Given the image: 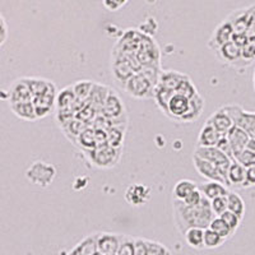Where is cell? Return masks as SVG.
<instances>
[{
	"label": "cell",
	"instance_id": "1",
	"mask_svg": "<svg viewBox=\"0 0 255 255\" xmlns=\"http://www.w3.org/2000/svg\"><path fill=\"white\" fill-rule=\"evenodd\" d=\"M172 211L175 226L181 235L191 227L207 229L211 221L216 217L211 209V202L204 197L202 198L200 203L194 207L186 206L183 200L172 199Z\"/></svg>",
	"mask_w": 255,
	"mask_h": 255
},
{
	"label": "cell",
	"instance_id": "2",
	"mask_svg": "<svg viewBox=\"0 0 255 255\" xmlns=\"http://www.w3.org/2000/svg\"><path fill=\"white\" fill-rule=\"evenodd\" d=\"M111 72H113L114 81L122 90H124L125 83L133 74H135L140 69V64L135 58L129 55H124L120 52L113 51L111 54Z\"/></svg>",
	"mask_w": 255,
	"mask_h": 255
},
{
	"label": "cell",
	"instance_id": "3",
	"mask_svg": "<svg viewBox=\"0 0 255 255\" xmlns=\"http://www.w3.org/2000/svg\"><path fill=\"white\" fill-rule=\"evenodd\" d=\"M86 157L90 159L92 166L100 170H110L120 162L123 154V147L115 148L106 144L102 147H96L88 152H84Z\"/></svg>",
	"mask_w": 255,
	"mask_h": 255
},
{
	"label": "cell",
	"instance_id": "4",
	"mask_svg": "<svg viewBox=\"0 0 255 255\" xmlns=\"http://www.w3.org/2000/svg\"><path fill=\"white\" fill-rule=\"evenodd\" d=\"M156 83L143 74L140 70L133 74L124 86V91L135 100H148L153 99V92Z\"/></svg>",
	"mask_w": 255,
	"mask_h": 255
},
{
	"label": "cell",
	"instance_id": "5",
	"mask_svg": "<svg viewBox=\"0 0 255 255\" xmlns=\"http://www.w3.org/2000/svg\"><path fill=\"white\" fill-rule=\"evenodd\" d=\"M28 181L33 185L46 188L51 185L56 176V168L51 163L44 162V161H36L28 167L26 172Z\"/></svg>",
	"mask_w": 255,
	"mask_h": 255
},
{
	"label": "cell",
	"instance_id": "6",
	"mask_svg": "<svg viewBox=\"0 0 255 255\" xmlns=\"http://www.w3.org/2000/svg\"><path fill=\"white\" fill-rule=\"evenodd\" d=\"M56 95H58V90H56V87H54L47 92L40 96H35L32 99V104H33L38 120L49 116L56 108Z\"/></svg>",
	"mask_w": 255,
	"mask_h": 255
},
{
	"label": "cell",
	"instance_id": "7",
	"mask_svg": "<svg viewBox=\"0 0 255 255\" xmlns=\"http://www.w3.org/2000/svg\"><path fill=\"white\" fill-rule=\"evenodd\" d=\"M216 56L223 64L231 65V67L240 68L241 64V47L234 41H229L226 44H223L220 49L215 51Z\"/></svg>",
	"mask_w": 255,
	"mask_h": 255
},
{
	"label": "cell",
	"instance_id": "8",
	"mask_svg": "<svg viewBox=\"0 0 255 255\" xmlns=\"http://www.w3.org/2000/svg\"><path fill=\"white\" fill-rule=\"evenodd\" d=\"M101 114L104 116H106V118H110V119H118V118L128 115L127 110H125L124 102L122 101L119 95L114 90H111V88L109 91L108 97H106V100L104 102Z\"/></svg>",
	"mask_w": 255,
	"mask_h": 255
},
{
	"label": "cell",
	"instance_id": "9",
	"mask_svg": "<svg viewBox=\"0 0 255 255\" xmlns=\"http://www.w3.org/2000/svg\"><path fill=\"white\" fill-rule=\"evenodd\" d=\"M123 235L113 232H97V252L101 255H113L118 253Z\"/></svg>",
	"mask_w": 255,
	"mask_h": 255
},
{
	"label": "cell",
	"instance_id": "10",
	"mask_svg": "<svg viewBox=\"0 0 255 255\" xmlns=\"http://www.w3.org/2000/svg\"><path fill=\"white\" fill-rule=\"evenodd\" d=\"M151 199V188L143 184H131L125 190V200L130 206L139 207L148 203Z\"/></svg>",
	"mask_w": 255,
	"mask_h": 255
},
{
	"label": "cell",
	"instance_id": "11",
	"mask_svg": "<svg viewBox=\"0 0 255 255\" xmlns=\"http://www.w3.org/2000/svg\"><path fill=\"white\" fill-rule=\"evenodd\" d=\"M232 35H234V29H232L231 23L229 22V19H225L222 23L218 24L216 27V29L213 31V35L211 36L208 41V47L213 51H216L217 49H220L223 44H226L229 41H231Z\"/></svg>",
	"mask_w": 255,
	"mask_h": 255
},
{
	"label": "cell",
	"instance_id": "12",
	"mask_svg": "<svg viewBox=\"0 0 255 255\" xmlns=\"http://www.w3.org/2000/svg\"><path fill=\"white\" fill-rule=\"evenodd\" d=\"M189 100L188 97L183 95H179V93L175 92L172 95V97L170 99L167 105V110H166L165 115L167 116L168 119L174 120V122L179 123L180 119L185 115V113L188 111L189 108Z\"/></svg>",
	"mask_w": 255,
	"mask_h": 255
},
{
	"label": "cell",
	"instance_id": "13",
	"mask_svg": "<svg viewBox=\"0 0 255 255\" xmlns=\"http://www.w3.org/2000/svg\"><path fill=\"white\" fill-rule=\"evenodd\" d=\"M32 101V93L28 87L26 77L18 78L17 81L10 84L8 93V102L14 104V102H26Z\"/></svg>",
	"mask_w": 255,
	"mask_h": 255
},
{
	"label": "cell",
	"instance_id": "14",
	"mask_svg": "<svg viewBox=\"0 0 255 255\" xmlns=\"http://www.w3.org/2000/svg\"><path fill=\"white\" fill-rule=\"evenodd\" d=\"M193 165H194L195 170L200 176H203L204 179L212 180V181H220V183L225 184L222 176L220 175L217 166L215 163L209 162L207 159L200 158V157L193 154ZM229 188V186H227Z\"/></svg>",
	"mask_w": 255,
	"mask_h": 255
},
{
	"label": "cell",
	"instance_id": "15",
	"mask_svg": "<svg viewBox=\"0 0 255 255\" xmlns=\"http://www.w3.org/2000/svg\"><path fill=\"white\" fill-rule=\"evenodd\" d=\"M226 138L230 143V147H231L232 156L238 154L239 152H241L243 149L247 148L248 140H249V134L244 130L243 128L238 127V125H234V127L227 131Z\"/></svg>",
	"mask_w": 255,
	"mask_h": 255
},
{
	"label": "cell",
	"instance_id": "16",
	"mask_svg": "<svg viewBox=\"0 0 255 255\" xmlns=\"http://www.w3.org/2000/svg\"><path fill=\"white\" fill-rule=\"evenodd\" d=\"M206 123L211 124L212 127L215 128L216 130H217L220 134H222V135H226L227 131H229L234 125H235L234 124V122H232L231 116L226 113V110L223 109V106L222 108L217 109L215 113L212 114L208 119H207Z\"/></svg>",
	"mask_w": 255,
	"mask_h": 255
},
{
	"label": "cell",
	"instance_id": "17",
	"mask_svg": "<svg viewBox=\"0 0 255 255\" xmlns=\"http://www.w3.org/2000/svg\"><path fill=\"white\" fill-rule=\"evenodd\" d=\"M204 110V99L200 93H197L194 97L189 100V108L185 115L180 119L179 123L186 124V123H194L199 119Z\"/></svg>",
	"mask_w": 255,
	"mask_h": 255
},
{
	"label": "cell",
	"instance_id": "18",
	"mask_svg": "<svg viewBox=\"0 0 255 255\" xmlns=\"http://www.w3.org/2000/svg\"><path fill=\"white\" fill-rule=\"evenodd\" d=\"M109 91L110 88L104 86L101 83H93L92 91H91L90 96H88V100L86 104L90 105L91 108L96 111V113L101 114L102 106H104V102L106 100L109 95Z\"/></svg>",
	"mask_w": 255,
	"mask_h": 255
},
{
	"label": "cell",
	"instance_id": "19",
	"mask_svg": "<svg viewBox=\"0 0 255 255\" xmlns=\"http://www.w3.org/2000/svg\"><path fill=\"white\" fill-rule=\"evenodd\" d=\"M222 134L218 133L215 128L208 123H204L199 135H198L197 147H216Z\"/></svg>",
	"mask_w": 255,
	"mask_h": 255
},
{
	"label": "cell",
	"instance_id": "20",
	"mask_svg": "<svg viewBox=\"0 0 255 255\" xmlns=\"http://www.w3.org/2000/svg\"><path fill=\"white\" fill-rule=\"evenodd\" d=\"M9 106H10V110L18 119L24 120V122H36V120H38L32 101L14 102V104H9Z\"/></svg>",
	"mask_w": 255,
	"mask_h": 255
},
{
	"label": "cell",
	"instance_id": "21",
	"mask_svg": "<svg viewBox=\"0 0 255 255\" xmlns=\"http://www.w3.org/2000/svg\"><path fill=\"white\" fill-rule=\"evenodd\" d=\"M198 189L200 190L202 195L204 198H207L208 200L215 199L217 197H223V195H227L229 193V188H227L225 184L220 183V181H207V183L202 184L200 186H198Z\"/></svg>",
	"mask_w": 255,
	"mask_h": 255
},
{
	"label": "cell",
	"instance_id": "22",
	"mask_svg": "<svg viewBox=\"0 0 255 255\" xmlns=\"http://www.w3.org/2000/svg\"><path fill=\"white\" fill-rule=\"evenodd\" d=\"M185 76L186 74L176 72V70H161L158 77V82H157V86L167 88V90L175 91V88L179 86L180 82L185 78Z\"/></svg>",
	"mask_w": 255,
	"mask_h": 255
},
{
	"label": "cell",
	"instance_id": "23",
	"mask_svg": "<svg viewBox=\"0 0 255 255\" xmlns=\"http://www.w3.org/2000/svg\"><path fill=\"white\" fill-rule=\"evenodd\" d=\"M59 127L61 128V130H63V133L65 134V136H67L68 139H69L73 144L76 145L77 138H78L79 134H81L86 128L90 127V125L86 124V123L82 122V120L77 119V118H73L69 122L64 123V124L59 125Z\"/></svg>",
	"mask_w": 255,
	"mask_h": 255
},
{
	"label": "cell",
	"instance_id": "24",
	"mask_svg": "<svg viewBox=\"0 0 255 255\" xmlns=\"http://www.w3.org/2000/svg\"><path fill=\"white\" fill-rule=\"evenodd\" d=\"M96 253H97V232L84 238L68 253V255H95Z\"/></svg>",
	"mask_w": 255,
	"mask_h": 255
},
{
	"label": "cell",
	"instance_id": "25",
	"mask_svg": "<svg viewBox=\"0 0 255 255\" xmlns=\"http://www.w3.org/2000/svg\"><path fill=\"white\" fill-rule=\"evenodd\" d=\"M185 243L188 247L195 250H203L204 249V229L200 227H191L188 229L184 234Z\"/></svg>",
	"mask_w": 255,
	"mask_h": 255
},
{
	"label": "cell",
	"instance_id": "26",
	"mask_svg": "<svg viewBox=\"0 0 255 255\" xmlns=\"http://www.w3.org/2000/svg\"><path fill=\"white\" fill-rule=\"evenodd\" d=\"M128 124H118L109 128L106 130L108 134V144L115 148H122L124 143L125 135H127Z\"/></svg>",
	"mask_w": 255,
	"mask_h": 255
},
{
	"label": "cell",
	"instance_id": "27",
	"mask_svg": "<svg viewBox=\"0 0 255 255\" xmlns=\"http://www.w3.org/2000/svg\"><path fill=\"white\" fill-rule=\"evenodd\" d=\"M245 175H247V168L241 166L236 161H232L227 171V180H229L230 186H241L243 188L245 183Z\"/></svg>",
	"mask_w": 255,
	"mask_h": 255
},
{
	"label": "cell",
	"instance_id": "28",
	"mask_svg": "<svg viewBox=\"0 0 255 255\" xmlns=\"http://www.w3.org/2000/svg\"><path fill=\"white\" fill-rule=\"evenodd\" d=\"M245 209L247 207H245V202L241 195L235 191H229L227 193V211H231L232 213H235L238 217L243 220L245 216Z\"/></svg>",
	"mask_w": 255,
	"mask_h": 255
},
{
	"label": "cell",
	"instance_id": "29",
	"mask_svg": "<svg viewBox=\"0 0 255 255\" xmlns=\"http://www.w3.org/2000/svg\"><path fill=\"white\" fill-rule=\"evenodd\" d=\"M77 147L81 149L82 152H88L93 148H96V139H95V129L92 127H87L82 131L77 138L76 142Z\"/></svg>",
	"mask_w": 255,
	"mask_h": 255
},
{
	"label": "cell",
	"instance_id": "30",
	"mask_svg": "<svg viewBox=\"0 0 255 255\" xmlns=\"http://www.w3.org/2000/svg\"><path fill=\"white\" fill-rule=\"evenodd\" d=\"M198 188L197 184L194 181L188 179H183L177 181L174 186V190H172V199H179L184 200L191 191L195 190Z\"/></svg>",
	"mask_w": 255,
	"mask_h": 255
},
{
	"label": "cell",
	"instance_id": "31",
	"mask_svg": "<svg viewBox=\"0 0 255 255\" xmlns=\"http://www.w3.org/2000/svg\"><path fill=\"white\" fill-rule=\"evenodd\" d=\"M77 97L73 92L72 86L65 87L56 95V110H64V109H73V105L76 102Z\"/></svg>",
	"mask_w": 255,
	"mask_h": 255
},
{
	"label": "cell",
	"instance_id": "32",
	"mask_svg": "<svg viewBox=\"0 0 255 255\" xmlns=\"http://www.w3.org/2000/svg\"><path fill=\"white\" fill-rule=\"evenodd\" d=\"M235 125L243 128L244 130L249 134L250 138L255 139V113L243 110Z\"/></svg>",
	"mask_w": 255,
	"mask_h": 255
},
{
	"label": "cell",
	"instance_id": "33",
	"mask_svg": "<svg viewBox=\"0 0 255 255\" xmlns=\"http://www.w3.org/2000/svg\"><path fill=\"white\" fill-rule=\"evenodd\" d=\"M174 93H175V91L167 90V88H163V87H159V86H156V87H154L153 100L156 101V105L158 106L159 110L162 111L163 114H166L168 101H170V99H171Z\"/></svg>",
	"mask_w": 255,
	"mask_h": 255
},
{
	"label": "cell",
	"instance_id": "34",
	"mask_svg": "<svg viewBox=\"0 0 255 255\" xmlns=\"http://www.w3.org/2000/svg\"><path fill=\"white\" fill-rule=\"evenodd\" d=\"M93 83L95 82L92 81H79L73 84V92H74V95H76V97L79 101L84 102V104L87 102L88 96H90L91 91H92Z\"/></svg>",
	"mask_w": 255,
	"mask_h": 255
},
{
	"label": "cell",
	"instance_id": "35",
	"mask_svg": "<svg viewBox=\"0 0 255 255\" xmlns=\"http://www.w3.org/2000/svg\"><path fill=\"white\" fill-rule=\"evenodd\" d=\"M225 239L221 238L217 232L209 227L204 229V249H217L225 244Z\"/></svg>",
	"mask_w": 255,
	"mask_h": 255
},
{
	"label": "cell",
	"instance_id": "36",
	"mask_svg": "<svg viewBox=\"0 0 255 255\" xmlns=\"http://www.w3.org/2000/svg\"><path fill=\"white\" fill-rule=\"evenodd\" d=\"M208 227L211 230H213L215 232H217L218 235H220L221 238L225 239V240H227V239H230L231 236H234L231 229L227 226V223L225 222L222 218L218 217V216H216V217L211 221Z\"/></svg>",
	"mask_w": 255,
	"mask_h": 255
},
{
	"label": "cell",
	"instance_id": "37",
	"mask_svg": "<svg viewBox=\"0 0 255 255\" xmlns=\"http://www.w3.org/2000/svg\"><path fill=\"white\" fill-rule=\"evenodd\" d=\"M175 92L179 93V95H183L188 99H191V97H194L198 92L197 87H195V84L193 83V81L190 79V77L185 76V78L183 81L180 82L179 86L175 88Z\"/></svg>",
	"mask_w": 255,
	"mask_h": 255
},
{
	"label": "cell",
	"instance_id": "38",
	"mask_svg": "<svg viewBox=\"0 0 255 255\" xmlns=\"http://www.w3.org/2000/svg\"><path fill=\"white\" fill-rule=\"evenodd\" d=\"M255 60V40L249 41L247 45L241 47V64L240 68L249 67Z\"/></svg>",
	"mask_w": 255,
	"mask_h": 255
},
{
	"label": "cell",
	"instance_id": "39",
	"mask_svg": "<svg viewBox=\"0 0 255 255\" xmlns=\"http://www.w3.org/2000/svg\"><path fill=\"white\" fill-rule=\"evenodd\" d=\"M234 161L239 162L245 168L252 167V166L255 165V152L245 148V149H243V151L234 156Z\"/></svg>",
	"mask_w": 255,
	"mask_h": 255
},
{
	"label": "cell",
	"instance_id": "40",
	"mask_svg": "<svg viewBox=\"0 0 255 255\" xmlns=\"http://www.w3.org/2000/svg\"><path fill=\"white\" fill-rule=\"evenodd\" d=\"M218 217H221L223 221H225V222L227 223V226H229L230 229H231L232 234L235 235V232L238 231V229H239V227H240L241 221H243V220H241L240 217H238V216H236L235 213H232L231 211L223 212L222 215L218 216Z\"/></svg>",
	"mask_w": 255,
	"mask_h": 255
},
{
	"label": "cell",
	"instance_id": "41",
	"mask_svg": "<svg viewBox=\"0 0 255 255\" xmlns=\"http://www.w3.org/2000/svg\"><path fill=\"white\" fill-rule=\"evenodd\" d=\"M145 243H147L148 255H171L170 250L162 244L153 240H147V239H145Z\"/></svg>",
	"mask_w": 255,
	"mask_h": 255
},
{
	"label": "cell",
	"instance_id": "42",
	"mask_svg": "<svg viewBox=\"0 0 255 255\" xmlns=\"http://www.w3.org/2000/svg\"><path fill=\"white\" fill-rule=\"evenodd\" d=\"M116 255H135L134 254V238L123 235L122 243Z\"/></svg>",
	"mask_w": 255,
	"mask_h": 255
},
{
	"label": "cell",
	"instance_id": "43",
	"mask_svg": "<svg viewBox=\"0 0 255 255\" xmlns=\"http://www.w3.org/2000/svg\"><path fill=\"white\" fill-rule=\"evenodd\" d=\"M209 202H211V209L215 216H221L223 212L227 211V195L217 197Z\"/></svg>",
	"mask_w": 255,
	"mask_h": 255
},
{
	"label": "cell",
	"instance_id": "44",
	"mask_svg": "<svg viewBox=\"0 0 255 255\" xmlns=\"http://www.w3.org/2000/svg\"><path fill=\"white\" fill-rule=\"evenodd\" d=\"M202 198H203V195H202V193H200L199 189L197 188L195 190L191 191L190 194H189L188 197L183 200V202H184V204H186V206L194 207V206H198V204L200 203Z\"/></svg>",
	"mask_w": 255,
	"mask_h": 255
},
{
	"label": "cell",
	"instance_id": "45",
	"mask_svg": "<svg viewBox=\"0 0 255 255\" xmlns=\"http://www.w3.org/2000/svg\"><path fill=\"white\" fill-rule=\"evenodd\" d=\"M129 0H102V4L106 9L111 10V12H116L122 9Z\"/></svg>",
	"mask_w": 255,
	"mask_h": 255
},
{
	"label": "cell",
	"instance_id": "46",
	"mask_svg": "<svg viewBox=\"0 0 255 255\" xmlns=\"http://www.w3.org/2000/svg\"><path fill=\"white\" fill-rule=\"evenodd\" d=\"M216 147L218 148V149H221V151L223 152V153L226 154V156H229L230 158L234 161V156H232V151H231V147H230V143L229 140H227L226 135H222L221 136V139L218 140L217 145Z\"/></svg>",
	"mask_w": 255,
	"mask_h": 255
},
{
	"label": "cell",
	"instance_id": "47",
	"mask_svg": "<svg viewBox=\"0 0 255 255\" xmlns=\"http://www.w3.org/2000/svg\"><path fill=\"white\" fill-rule=\"evenodd\" d=\"M134 254L135 255H148L147 243H145V239H134Z\"/></svg>",
	"mask_w": 255,
	"mask_h": 255
},
{
	"label": "cell",
	"instance_id": "48",
	"mask_svg": "<svg viewBox=\"0 0 255 255\" xmlns=\"http://www.w3.org/2000/svg\"><path fill=\"white\" fill-rule=\"evenodd\" d=\"M6 40H8V26L3 14L0 13V47L5 44Z\"/></svg>",
	"mask_w": 255,
	"mask_h": 255
},
{
	"label": "cell",
	"instance_id": "49",
	"mask_svg": "<svg viewBox=\"0 0 255 255\" xmlns=\"http://www.w3.org/2000/svg\"><path fill=\"white\" fill-rule=\"evenodd\" d=\"M250 186H255V165L247 168L245 183H244L243 188H250Z\"/></svg>",
	"mask_w": 255,
	"mask_h": 255
},
{
	"label": "cell",
	"instance_id": "50",
	"mask_svg": "<svg viewBox=\"0 0 255 255\" xmlns=\"http://www.w3.org/2000/svg\"><path fill=\"white\" fill-rule=\"evenodd\" d=\"M247 37L249 41H253L255 40V5H254V9H253V14H252V18H250V22H249V27H248L247 29Z\"/></svg>",
	"mask_w": 255,
	"mask_h": 255
},
{
	"label": "cell",
	"instance_id": "51",
	"mask_svg": "<svg viewBox=\"0 0 255 255\" xmlns=\"http://www.w3.org/2000/svg\"><path fill=\"white\" fill-rule=\"evenodd\" d=\"M247 149H250V151L255 152V139L249 138V140H248V144H247Z\"/></svg>",
	"mask_w": 255,
	"mask_h": 255
},
{
	"label": "cell",
	"instance_id": "52",
	"mask_svg": "<svg viewBox=\"0 0 255 255\" xmlns=\"http://www.w3.org/2000/svg\"><path fill=\"white\" fill-rule=\"evenodd\" d=\"M253 84H254V90H255V70H254V74H253Z\"/></svg>",
	"mask_w": 255,
	"mask_h": 255
},
{
	"label": "cell",
	"instance_id": "53",
	"mask_svg": "<svg viewBox=\"0 0 255 255\" xmlns=\"http://www.w3.org/2000/svg\"><path fill=\"white\" fill-rule=\"evenodd\" d=\"M113 255H116V254H113Z\"/></svg>",
	"mask_w": 255,
	"mask_h": 255
}]
</instances>
